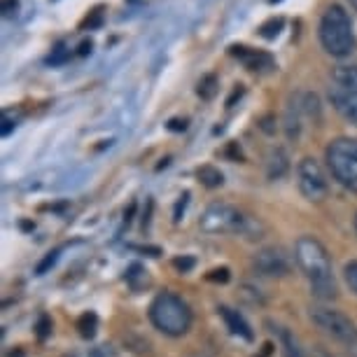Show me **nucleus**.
Wrapping results in <instances>:
<instances>
[{"label": "nucleus", "instance_id": "c85d7f7f", "mask_svg": "<svg viewBox=\"0 0 357 357\" xmlns=\"http://www.w3.org/2000/svg\"><path fill=\"white\" fill-rule=\"evenodd\" d=\"M187 201H190V192H185L183 197H180V201L175 204V213H173V220L175 222H180V218H183V213H185V206H187Z\"/></svg>", "mask_w": 357, "mask_h": 357}, {"label": "nucleus", "instance_id": "393cba45", "mask_svg": "<svg viewBox=\"0 0 357 357\" xmlns=\"http://www.w3.org/2000/svg\"><path fill=\"white\" fill-rule=\"evenodd\" d=\"M17 122H19L17 114H15V112H10V110H5V112H3V136H10L12 129L17 126Z\"/></svg>", "mask_w": 357, "mask_h": 357}, {"label": "nucleus", "instance_id": "c756f323", "mask_svg": "<svg viewBox=\"0 0 357 357\" xmlns=\"http://www.w3.org/2000/svg\"><path fill=\"white\" fill-rule=\"evenodd\" d=\"M52 332V320L47 318V315H40V325H38V336L40 339H45L47 334Z\"/></svg>", "mask_w": 357, "mask_h": 357}, {"label": "nucleus", "instance_id": "473e14b6", "mask_svg": "<svg viewBox=\"0 0 357 357\" xmlns=\"http://www.w3.org/2000/svg\"><path fill=\"white\" fill-rule=\"evenodd\" d=\"M91 50H93L91 40H82V43H79V47H77V56H86V54H91Z\"/></svg>", "mask_w": 357, "mask_h": 357}, {"label": "nucleus", "instance_id": "f257e3e1", "mask_svg": "<svg viewBox=\"0 0 357 357\" xmlns=\"http://www.w3.org/2000/svg\"><path fill=\"white\" fill-rule=\"evenodd\" d=\"M294 261L311 282V292L320 301H332L339 296L334 273H332V259H329L327 248L320 243L315 236H299L294 243Z\"/></svg>", "mask_w": 357, "mask_h": 357}, {"label": "nucleus", "instance_id": "f8f14e48", "mask_svg": "<svg viewBox=\"0 0 357 357\" xmlns=\"http://www.w3.org/2000/svg\"><path fill=\"white\" fill-rule=\"evenodd\" d=\"M266 325L271 327V332L275 336H278L280 348H282V355H285V357H306L304 348H301V341L296 339L294 332H289V329L282 327V325H275V322H271V320H268Z\"/></svg>", "mask_w": 357, "mask_h": 357}, {"label": "nucleus", "instance_id": "7ed1b4c3", "mask_svg": "<svg viewBox=\"0 0 357 357\" xmlns=\"http://www.w3.org/2000/svg\"><path fill=\"white\" fill-rule=\"evenodd\" d=\"M150 320L161 334L178 339L192 329L194 313L183 296L175 292H159L150 304Z\"/></svg>", "mask_w": 357, "mask_h": 357}, {"label": "nucleus", "instance_id": "dca6fc26", "mask_svg": "<svg viewBox=\"0 0 357 357\" xmlns=\"http://www.w3.org/2000/svg\"><path fill=\"white\" fill-rule=\"evenodd\" d=\"M299 105H301V112H304L306 119H313L315 124L322 119V103H320L318 93H311V91L299 93Z\"/></svg>", "mask_w": 357, "mask_h": 357}, {"label": "nucleus", "instance_id": "ea45409f", "mask_svg": "<svg viewBox=\"0 0 357 357\" xmlns=\"http://www.w3.org/2000/svg\"><path fill=\"white\" fill-rule=\"evenodd\" d=\"M129 3H138V0H129Z\"/></svg>", "mask_w": 357, "mask_h": 357}, {"label": "nucleus", "instance_id": "7c9ffc66", "mask_svg": "<svg viewBox=\"0 0 357 357\" xmlns=\"http://www.w3.org/2000/svg\"><path fill=\"white\" fill-rule=\"evenodd\" d=\"M17 8H19L17 0H3V8H0V10H3L5 17H12L17 12Z\"/></svg>", "mask_w": 357, "mask_h": 357}, {"label": "nucleus", "instance_id": "e433bc0d", "mask_svg": "<svg viewBox=\"0 0 357 357\" xmlns=\"http://www.w3.org/2000/svg\"><path fill=\"white\" fill-rule=\"evenodd\" d=\"M350 5H353V10H357V0H348Z\"/></svg>", "mask_w": 357, "mask_h": 357}, {"label": "nucleus", "instance_id": "a211bd4d", "mask_svg": "<svg viewBox=\"0 0 357 357\" xmlns=\"http://www.w3.org/2000/svg\"><path fill=\"white\" fill-rule=\"evenodd\" d=\"M218 91H220V79L218 75H213V73H208V75H204L199 79V84H197V93L204 100H213L215 96H218Z\"/></svg>", "mask_w": 357, "mask_h": 357}, {"label": "nucleus", "instance_id": "6ab92c4d", "mask_svg": "<svg viewBox=\"0 0 357 357\" xmlns=\"http://www.w3.org/2000/svg\"><path fill=\"white\" fill-rule=\"evenodd\" d=\"M77 329H79V336L82 339H93V334H96L98 329V315L96 313H82L77 318Z\"/></svg>", "mask_w": 357, "mask_h": 357}, {"label": "nucleus", "instance_id": "f704fd0d", "mask_svg": "<svg viewBox=\"0 0 357 357\" xmlns=\"http://www.w3.org/2000/svg\"><path fill=\"white\" fill-rule=\"evenodd\" d=\"M313 357H334L332 353H327L325 348L322 346H315V350H313Z\"/></svg>", "mask_w": 357, "mask_h": 357}, {"label": "nucleus", "instance_id": "cd10ccee", "mask_svg": "<svg viewBox=\"0 0 357 357\" xmlns=\"http://www.w3.org/2000/svg\"><path fill=\"white\" fill-rule=\"evenodd\" d=\"M208 280H213V282H227L229 280V268H213L211 273H208Z\"/></svg>", "mask_w": 357, "mask_h": 357}, {"label": "nucleus", "instance_id": "58836bf2", "mask_svg": "<svg viewBox=\"0 0 357 357\" xmlns=\"http://www.w3.org/2000/svg\"><path fill=\"white\" fill-rule=\"evenodd\" d=\"M355 231H357V218H355Z\"/></svg>", "mask_w": 357, "mask_h": 357}, {"label": "nucleus", "instance_id": "ddd939ff", "mask_svg": "<svg viewBox=\"0 0 357 357\" xmlns=\"http://www.w3.org/2000/svg\"><path fill=\"white\" fill-rule=\"evenodd\" d=\"M301 122H304V112H301L299 96H294L285 112V133L289 140H296L301 136Z\"/></svg>", "mask_w": 357, "mask_h": 357}, {"label": "nucleus", "instance_id": "a878e982", "mask_svg": "<svg viewBox=\"0 0 357 357\" xmlns=\"http://www.w3.org/2000/svg\"><path fill=\"white\" fill-rule=\"evenodd\" d=\"M59 255H61V250H54V252H50V255H47V257H45V259H43V261H40V264H38V273L43 275V273H47V271H50V268H52L54 264H56Z\"/></svg>", "mask_w": 357, "mask_h": 357}, {"label": "nucleus", "instance_id": "9d476101", "mask_svg": "<svg viewBox=\"0 0 357 357\" xmlns=\"http://www.w3.org/2000/svg\"><path fill=\"white\" fill-rule=\"evenodd\" d=\"M329 100H332L334 110L341 114L343 119L357 124V93L355 91H346L341 86H332L329 89Z\"/></svg>", "mask_w": 357, "mask_h": 357}, {"label": "nucleus", "instance_id": "f3484780", "mask_svg": "<svg viewBox=\"0 0 357 357\" xmlns=\"http://www.w3.org/2000/svg\"><path fill=\"white\" fill-rule=\"evenodd\" d=\"M199 180H201V185H206L208 190H215V187H222V183H225V175H222L220 168H215L211 164H206V166H201L199 171Z\"/></svg>", "mask_w": 357, "mask_h": 357}, {"label": "nucleus", "instance_id": "4c0bfd02", "mask_svg": "<svg viewBox=\"0 0 357 357\" xmlns=\"http://www.w3.org/2000/svg\"><path fill=\"white\" fill-rule=\"evenodd\" d=\"M275 3H282V0H271V5H275Z\"/></svg>", "mask_w": 357, "mask_h": 357}, {"label": "nucleus", "instance_id": "2eb2a0df", "mask_svg": "<svg viewBox=\"0 0 357 357\" xmlns=\"http://www.w3.org/2000/svg\"><path fill=\"white\" fill-rule=\"evenodd\" d=\"M289 171V159H287V152L282 147H273L268 152V161H266V173L271 180H280L282 175Z\"/></svg>", "mask_w": 357, "mask_h": 357}, {"label": "nucleus", "instance_id": "f03ea898", "mask_svg": "<svg viewBox=\"0 0 357 357\" xmlns=\"http://www.w3.org/2000/svg\"><path fill=\"white\" fill-rule=\"evenodd\" d=\"M318 38L320 45L329 56L334 59H346L355 52V31L350 15L341 5H329L322 12L320 26H318Z\"/></svg>", "mask_w": 357, "mask_h": 357}, {"label": "nucleus", "instance_id": "423d86ee", "mask_svg": "<svg viewBox=\"0 0 357 357\" xmlns=\"http://www.w3.org/2000/svg\"><path fill=\"white\" fill-rule=\"evenodd\" d=\"M308 315H311L313 325L322 329L327 336H332L334 341L346 343V346H357V327L346 313L329 306H313Z\"/></svg>", "mask_w": 357, "mask_h": 357}, {"label": "nucleus", "instance_id": "4be33fe9", "mask_svg": "<svg viewBox=\"0 0 357 357\" xmlns=\"http://www.w3.org/2000/svg\"><path fill=\"white\" fill-rule=\"evenodd\" d=\"M103 24V8H96V10H91L89 15H86V19L82 24H79V29H98V26Z\"/></svg>", "mask_w": 357, "mask_h": 357}, {"label": "nucleus", "instance_id": "1a4fd4ad", "mask_svg": "<svg viewBox=\"0 0 357 357\" xmlns=\"http://www.w3.org/2000/svg\"><path fill=\"white\" fill-rule=\"evenodd\" d=\"M229 54L238 59L248 70L259 73V70L273 68V56L266 52H261V50H252V47H245V45H231L229 47Z\"/></svg>", "mask_w": 357, "mask_h": 357}, {"label": "nucleus", "instance_id": "72a5a7b5", "mask_svg": "<svg viewBox=\"0 0 357 357\" xmlns=\"http://www.w3.org/2000/svg\"><path fill=\"white\" fill-rule=\"evenodd\" d=\"M168 129H171V131H185L187 129V119H171V122H168Z\"/></svg>", "mask_w": 357, "mask_h": 357}, {"label": "nucleus", "instance_id": "2f4dec72", "mask_svg": "<svg viewBox=\"0 0 357 357\" xmlns=\"http://www.w3.org/2000/svg\"><path fill=\"white\" fill-rule=\"evenodd\" d=\"M243 93H245V89H243V86H236V89H234V93H231V96H229L227 98V107H234V103H236V100H238L241 96H243Z\"/></svg>", "mask_w": 357, "mask_h": 357}, {"label": "nucleus", "instance_id": "bb28decb", "mask_svg": "<svg viewBox=\"0 0 357 357\" xmlns=\"http://www.w3.org/2000/svg\"><path fill=\"white\" fill-rule=\"evenodd\" d=\"M173 266L178 268L180 273H187V271H192L194 259L192 257H178V259H173Z\"/></svg>", "mask_w": 357, "mask_h": 357}, {"label": "nucleus", "instance_id": "412c9836", "mask_svg": "<svg viewBox=\"0 0 357 357\" xmlns=\"http://www.w3.org/2000/svg\"><path fill=\"white\" fill-rule=\"evenodd\" d=\"M66 357H117V353H114L112 346L103 343V346H93L89 350H82V353H70Z\"/></svg>", "mask_w": 357, "mask_h": 357}, {"label": "nucleus", "instance_id": "aec40b11", "mask_svg": "<svg viewBox=\"0 0 357 357\" xmlns=\"http://www.w3.org/2000/svg\"><path fill=\"white\" fill-rule=\"evenodd\" d=\"M282 26H285V22H282V17H271L268 22H264L259 26V36L264 40H275L280 36Z\"/></svg>", "mask_w": 357, "mask_h": 357}, {"label": "nucleus", "instance_id": "4468645a", "mask_svg": "<svg viewBox=\"0 0 357 357\" xmlns=\"http://www.w3.org/2000/svg\"><path fill=\"white\" fill-rule=\"evenodd\" d=\"M332 82H334V86H341V89L357 93V66L355 63L336 66L332 70Z\"/></svg>", "mask_w": 357, "mask_h": 357}, {"label": "nucleus", "instance_id": "b1692460", "mask_svg": "<svg viewBox=\"0 0 357 357\" xmlns=\"http://www.w3.org/2000/svg\"><path fill=\"white\" fill-rule=\"evenodd\" d=\"M68 59H70V52L66 50L63 45H59L56 50H54V54H52V56L47 59V63H50V66H61V63H66V61H68Z\"/></svg>", "mask_w": 357, "mask_h": 357}, {"label": "nucleus", "instance_id": "0eeeda50", "mask_svg": "<svg viewBox=\"0 0 357 357\" xmlns=\"http://www.w3.org/2000/svg\"><path fill=\"white\" fill-rule=\"evenodd\" d=\"M296 183H299V192L308 201H322L329 194L327 175L322 171L320 161L313 157H304L299 161V166H296Z\"/></svg>", "mask_w": 357, "mask_h": 357}, {"label": "nucleus", "instance_id": "c9c22d12", "mask_svg": "<svg viewBox=\"0 0 357 357\" xmlns=\"http://www.w3.org/2000/svg\"><path fill=\"white\" fill-rule=\"evenodd\" d=\"M185 357H211V355H206V353H190V355H185Z\"/></svg>", "mask_w": 357, "mask_h": 357}, {"label": "nucleus", "instance_id": "5701e85b", "mask_svg": "<svg viewBox=\"0 0 357 357\" xmlns=\"http://www.w3.org/2000/svg\"><path fill=\"white\" fill-rule=\"evenodd\" d=\"M343 278H346L348 287L357 294V259L348 261V264H346V268H343Z\"/></svg>", "mask_w": 357, "mask_h": 357}, {"label": "nucleus", "instance_id": "39448f33", "mask_svg": "<svg viewBox=\"0 0 357 357\" xmlns=\"http://www.w3.org/2000/svg\"><path fill=\"white\" fill-rule=\"evenodd\" d=\"M201 231L206 234H241V236H250L257 227V222L245 218L238 208L229 206V204H213L208 206L204 215L199 220Z\"/></svg>", "mask_w": 357, "mask_h": 357}, {"label": "nucleus", "instance_id": "20e7f679", "mask_svg": "<svg viewBox=\"0 0 357 357\" xmlns=\"http://www.w3.org/2000/svg\"><path fill=\"white\" fill-rule=\"evenodd\" d=\"M325 161L336 183L357 194V138H334L325 150Z\"/></svg>", "mask_w": 357, "mask_h": 357}, {"label": "nucleus", "instance_id": "6e6552de", "mask_svg": "<svg viewBox=\"0 0 357 357\" xmlns=\"http://www.w3.org/2000/svg\"><path fill=\"white\" fill-rule=\"evenodd\" d=\"M252 268L259 275H266V278H282V275L289 273V257L280 248H261L255 255Z\"/></svg>", "mask_w": 357, "mask_h": 357}, {"label": "nucleus", "instance_id": "9b49d317", "mask_svg": "<svg viewBox=\"0 0 357 357\" xmlns=\"http://www.w3.org/2000/svg\"><path fill=\"white\" fill-rule=\"evenodd\" d=\"M218 311H220L222 318H225L227 329H229V332H231L234 336H241V339H245V341H252V339H255V334H252L250 325H248V320H245L238 311H234L231 306H220Z\"/></svg>", "mask_w": 357, "mask_h": 357}]
</instances>
